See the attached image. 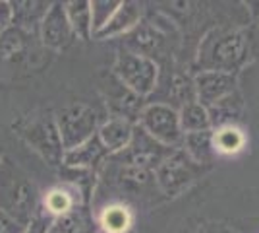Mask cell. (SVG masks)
<instances>
[{"mask_svg": "<svg viewBox=\"0 0 259 233\" xmlns=\"http://www.w3.org/2000/svg\"><path fill=\"white\" fill-rule=\"evenodd\" d=\"M248 60V45L244 35L230 29H211L201 39L195 64L199 72L215 70L238 74Z\"/></svg>", "mask_w": 259, "mask_h": 233, "instance_id": "6da1fadb", "label": "cell"}, {"mask_svg": "<svg viewBox=\"0 0 259 233\" xmlns=\"http://www.w3.org/2000/svg\"><path fill=\"white\" fill-rule=\"evenodd\" d=\"M0 210L25 227L41 214L35 185L6 159L0 165Z\"/></svg>", "mask_w": 259, "mask_h": 233, "instance_id": "7a4b0ae2", "label": "cell"}, {"mask_svg": "<svg viewBox=\"0 0 259 233\" xmlns=\"http://www.w3.org/2000/svg\"><path fill=\"white\" fill-rule=\"evenodd\" d=\"M12 128L35 154L41 155L43 161H47L54 169L62 167L66 150L62 146V138L58 132L54 115L33 113L16 121L12 124Z\"/></svg>", "mask_w": 259, "mask_h": 233, "instance_id": "3957f363", "label": "cell"}, {"mask_svg": "<svg viewBox=\"0 0 259 233\" xmlns=\"http://www.w3.org/2000/svg\"><path fill=\"white\" fill-rule=\"evenodd\" d=\"M114 76L124 88L138 97L149 95L159 80V66L151 56L138 55L134 51H120L112 68Z\"/></svg>", "mask_w": 259, "mask_h": 233, "instance_id": "277c9868", "label": "cell"}, {"mask_svg": "<svg viewBox=\"0 0 259 233\" xmlns=\"http://www.w3.org/2000/svg\"><path fill=\"white\" fill-rule=\"evenodd\" d=\"M207 171V167L192 161L178 148L170 157H166L161 165L153 171L155 183L166 198H176L184 194L197 179Z\"/></svg>", "mask_w": 259, "mask_h": 233, "instance_id": "5b68a950", "label": "cell"}, {"mask_svg": "<svg viewBox=\"0 0 259 233\" xmlns=\"http://www.w3.org/2000/svg\"><path fill=\"white\" fill-rule=\"evenodd\" d=\"M54 119H56V126H58L66 152L87 142L91 136L97 134L99 126H101L99 113L87 103L66 105L54 115Z\"/></svg>", "mask_w": 259, "mask_h": 233, "instance_id": "8992f818", "label": "cell"}, {"mask_svg": "<svg viewBox=\"0 0 259 233\" xmlns=\"http://www.w3.org/2000/svg\"><path fill=\"white\" fill-rule=\"evenodd\" d=\"M178 148L162 146L161 142H157L155 138H151L149 134L145 132L140 124H136L128 148L118 152V154L110 155L108 159L116 161V163H124V165L140 167V169H145V171H151L153 173Z\"/></svg>", "mask_w": 259, "mask_h": 233, "instance_id": "52a82bcc", "label": "cell"}, {"mask_svg": "<svg viewBox=\"0 0 259 233\" xmlns=\"http://www.w3.org/2000/svg\"><path fill=\"white\" fill-rule=\"evenodd\" d=\"M138 124L151 138L168 148H180L184 140L178 109L168 103H151L138 115Z\"/></svg>", "mask_w": 259, "mask_h": 233, "instance_id": "ba28073f", "label": "cell"}, {"mask_svg": "<svg viewBox=\"0 0 259 233\" xmlns=\"http://www.w3.org/2000/svg\"><path fill=\"white\" fill-rule=\"evenodd\" d=\"M238 76L230 72H215V70H207L199 72L194 78V88L197 101L203 107H213L215 103L225 99L228 95H232L236 91Z\"/></svg>", "mask_w": 259, "mask_h": 233, "instance_id": "9c48e42d", "label": "cell"}, {"mask_svg": "<svg viewBox=\"0 0 259 233\" xmlns=\"http://www.w3.org/2000/svg\"><path fill=\"white\" fill-rule=\"evenodd\" d=\"M39 34H41V41H43L45 47L54 49V51L66 49L68 45L74 41L76 35H74L72 25L68 22L64 2H53L51 4L47 16L41 22Z\"/></svg>", "mask_w": 259, "mask_h": 233, "instance_id": "30bf717a", "label": "cell"}, {"mask_svg": "<svg viewBox=\"0 0 259 233\" xmlns=\"http://www.w3.org/2000/svg\"><path fill=\"white\" fill-rule=\"evenodd\" d=\"M108 150L103 146L101 138L97 134L91 136L87 142L77 146L74 150H68L64 154V167H74V169H87V171H97L101 165H105L108 161Z\"/></svg>", "mask_w": 259, "mask_h": 233, "instance_id": "8fae6325", "label": "cell"}, {"mask_svg": "<svg viewBox=\"0 0 259 233\" xmlns=\"http://www.w3.org/2000/svg\"><path fill=\"white\" fill-rule=\"evenodd\" d=\"M141 14H143V8H141L140 2H132V0L120 2L118 10L114 12L112 18L93 35V39H112L118 35L130 34L136 25H140Z\"/></svg>", "mask_w": 259, "mask_h": 233, "instance_id": "7c38bea8", "label": "cell"}, {"mask_svg": "<svg viewBox=\"0 0 259 233\" xmlns=\"http://www.w3.org/2000/svg\"><path fill=\"white\" fill-rule=\"evenodd\" d=\"M51 231L54 233H97V218L93 214L91 202H79L64 216L54 218Z\"/></svg>", "mask_w": 259, "mask_h": 233, "instance_id": "4fadbf2b", "label": "cell"}, {"mask_svg": "<svg viewBox=\"0 0 259 233\" xmlns=\"http://www.w3.org/2000/svg\"><path fill=\"white\" fill-rule=\"evenodd\" d=\"M134 126L136 124L124 117H112L99 126L97 136L101 138L103 146L108 150V154L114 155L128 148L132 134H134Z\"/></svg>", "mask_w": 259, "mask_h": 233, "instance_id": "5bb4252c", "label": "cell"}, {"mask_svg": "<svg viewBox=\"0 0 259 233\" xmlns=\"http://www.w3.org/2000/svg\"><path fill=\"white\" fill-rule=\"evenodd\" d=\"M53 2H35V0H25V2H12V25L22 29L25 34L33 35L41 22L47 16Z\"/></svg>", "mask_w": 259, "mask_h": 233, "instance_id": "9a60e30c", "label": "cell"}, {"mask_svg": "<svg viewBox=\"0 0 259 233\" xmlns=\"http://www.w3.org/2000/svg\"><path fill=\"white\" fill-rule=\"evenodd\" d=\"M184 154L188 155L192 161L199 163L203 167H209L213 163L215 157V144H213V130H205V132H194V134H184L182 146H180Z\"/></svg>", "mask_w": 259, "mask_h": 233, "instance_id": "2e32d148", "label": "cell"}, {"mask_svg": "<svg viewBox=\"0 0 259 233\" xmlns=\"http://www.w3.org/2000/svg\"><path fill=\"white\" fill-rule=\"evenodd\" d=\"M112 163H116V161H112ZM116 165L118 167L114 171V183L122 190L140 194V192H145L151 187H157L155 175H153L151 171H145V169H140V167L124 165V163H116Z\"/></svg>", "mask_w": 259, "mask_h": 233, "instance_id": "e0dca14e", "label": "cell"}, {"mask_svg": "<svg viewBox=\"0 0 259 233\" xmlns=\"http://www.w3.org/2000/svg\"><path fill=\"white\" fill-rule=\"evenodd\" d=\"M76 194H81V192L74 189L72 185L70 187H54V189H51L43 196L45 216L54 220V218L64 216L66 212H70L79 202H85L83 196H76Z\"/></svg>", "mask_w": 259, "mask_h": 233, "instance_id": "ac0fdd59", "label": "cell"}, {"mask_svg": "<svg viewBox=\"0 0 259 233\" xmlns=\"http://www.w3.org/2000/svg\"><path fill=\"white\" fill-rule=\"evenodd\" d=\"M134 223V214L124 204H108L97 218V225L103 233H128Z\"/></svg>", "mask_w": 259, "mask_h": 233, "instance_id": "d6986e66", "label": "cell"}, {"mask_svg": "<svg viewBox=\"0 0 259 233\" xmlns=\"http://www.w3.org/2000/svg\"><path fill=\"white\" fill-rule=\"evenodd\" d=\"M64 8L74 35L79 37V39H83V41H89L93 37L91 2L89 0H70V2H64Z\"/></svg>", "mask_w": 259, "mask_h": 233, "instance_id": "ffe728a7", "label": "cell"}, {"mask_svg": "<svg viewBox=\"0 0 259 233\" xmlns=\"http://www.w3.org/2000/svg\"><path fill=\"white\" fill-rule=\"evenodd\" d=\"M207 111H209V119H211V128L213 130L223 128V126H230V124L236 126V121L242 115V97H240L238 91H234L232 95L221 99L213 107H209Z\"/></svg>", "mask_w": 259, "mask_h": 233, "instance_id": "44dd1931", "label": "cell"}, {"mask_svg": "<svg viewBox=\"0 0 259 233\" xmlns=\"http://www.w3.org/2000/svg\"><path fill=\"white\" fill-rule=\"evenodd\" d=\"M178 117H180V126H182L184 134L213 130L211 128L209 111L199 101H192V103H186L184 107H180L178 109Z\"/></svg>", "mask_w": 259, "mask_h": 233, "instance_id": "7402d4cb", "label": "cell"}, {"mask_svg": "<svg viewBox=\"0 0 259 233\" xmlns=\"http://www.w3.org/2000/svg\"><path fill=\"white\" fill-rule=\"evenodd\" d=\"M213 144H215V152L217 154H238L244 144H246V136L244 132L230 124V126H223V128H217L213 130Z\"/></svg>", "mask_w": 259, "mask_h": 233, "instance_id": "603a6c76", "label": "cell"}, {"mask_svg": "<svg viewBox=\"0 0 259 233\" xmlns=\"http://www.w3.org/2000/svg\"><path fill=\"white\" fill-rule=\"evenodd\" d=\"M31 35L18 29V27H6L2 34H0V60H8V58H14L16 55H20L25 45H27V39Z\"/></svg>", "mask_w": 259, "mask_h": 233, "instance_id": "cb8c5ba5", "label": "cell"}, {"mask_svg": "<svg viewBox=\"0 0 259 233\" xmlns=\"http://www.w3.org/2000/svg\"><path fill=\"white\" fill-rule=\"evenodd\" d=\"M130 43L132 47H136L138 51H134V53H138V55H143V51H153V49H157L159 45H161V35L157 34L155 29H151L149 25H136L130 34Z\"/></svg>", "mask_w": 259, "mask_h": 233, "instance_id": "d4e9b609", "label": "cell"}, {"mask_svg": "<svg viewBox=\"0 0 259 233\" xmlns=\"http://www.w3.org/2000/svg\"><path fill=\"white\" fill-rule=\"evenodd\" d=\"M120 0H93L91 2V27L93 35L112 18V14L118 10Z\"/></svg>", "mask_w": 259, "mask_h": 233, "instance_id": "484cf974", "label": "cell"}, {"mask_svg": "<svg viewBox=\"0 0 259 233\" xmlns=\"http://www.w3.org/2000/svg\"><path fill=\"white\" fill-rule=\"evenodd\" d=\"M0 233H25V225L14 220L4 210H0Z\"/></svg>", "mask_w": 259, "mask_h": 233, "instance_id": "4316f807", "label": "cell"}, {"mask_svg": "<svg viewBox=\"0 0 259 233\" xmlns=\"http://www.w3.org/2000/svg\"><path fill=\"white\" fill-rule=\"evenodd\" d=\"M51 225H53V220H51L49 216H45V214H39V216L25 227V233H51Z\"/></svg>", "mask_w": 259, "mask_h": 233, "instance_id": "83f0119b", "label": "cell"}, {"mask_svg": "<svg viewBox=\"0 0 259 233\" xmlns=\"http://www.w3.org/2000/svg\"><path fill=\"white\" fill-rule=\"evenodd\" d=\"M12 25V2L0 0V29L4 31Z\"/></svg>", "mask_w": 259, "mask_h": 233, "instance_id": "f1b7e54d", "label": "cell"}, {"mask_svg": "<svg viewBox=\"0 0 259 233\" xmlns=\"http://www.w3.org/2000/svg\"><path fill=\"white\" fill-rule=\"evenodd\" d=\"M197 233H236L234 229H230L225 223H205L199 227Z\"/></svg>", "mask_w": 259, "mask_h": 233, "instance_id": "f546056e", "label": "cell"}, {"mask_svg": "<svg viewBox=\"0 0 259 233\" xmlns=\"http://www.w3.org/2000/svg\"><path fill=\"white\" fill-rule=\"evenodd\" d=\"M2 161H4V152H2V148H0V165H2Z\"/></svg>", "mask_w": 259, "mask_h": 233, "instance_id": "4dcf8cb0", "label": "cell"}, {"mask_svg": "<svg viewBox=\"0 0 259 233\" xmlns=\"http://www.w3.org/2000/svg\"><path fill=\"white\" fill-rule=\"evenodd\" d=\"M0 34H2V29H0Z\"/></svg>", "mask_w": 259, "mask_h": 233, "instance_id": "1f68e13d", "label": "cell"}]
</instances>
